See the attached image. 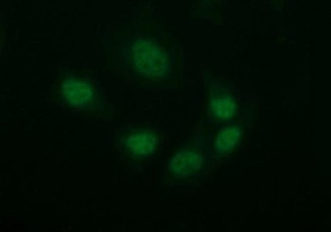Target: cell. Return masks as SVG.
Masks as SVG:
<instances>
[{
    "label": "cell",
    "instance_id": "cell-1",
    "mask_svg": "<svg viewBox=\"0 0 331 232\" xmlns=\"http://www.w3.org/2000/svg\"><path fill=\"white\" fill-rule=\"evenodd\" d=\"M135 64L144 73L158 76L163 74L168 67L167 55L162 49L150 40H137L133 47Z\"/></svg>",
    "mask_w": 331,
    "mask_h": 232
},
{
    "label": "cell",
    "instance_id": "cell-2",
    "mask_svg": "<svg viewBox=\"0 0 331 232\" xmlns=\"http://www.w3.org/2000/svg\"><path fill=\"white\" fill-rule=\"evenodd\" d=\"M205 157L201 151L196 150L182 152L172 160L171 168L182 174L196 175L205 165Z\"/></svg>",
    "mask_w": 331,
    "mask_h": 232
},
{
    "label": "cell",
    "instance_id": "cell-4",
    "mask_svg": "<svg viewBox=\"0 0 331 232\" xmlns=\"http://www.w3.org/2000/svg\"><path fill=\"white\" fill-rule=\"evenodd\" d=\"M211 105L214 112L221 117H228L233 112V104L224 96H212Z\"/></svg>",
    "mask_w": 331,
    "mask_h": 232
},
{
    "label": "cell",
    "instance_id": "cell-3",
    "mask_svg": "<svg viewBox=\"0 0 331 232\" xmlns=\"http://www.w3.org/2000/svg\"><path fill=\"white\" fill-rule=\"evenodd\" d=\"M239 136V132L236 128L224 131L219 135L216 141V149L222 151L230 150L235 144Z\"/></svg>",
    "mask_w": 331,
    "mask_h": 232
}]
</instances>
